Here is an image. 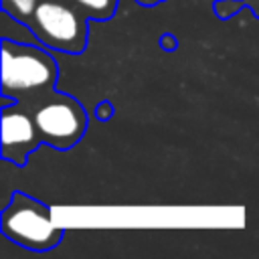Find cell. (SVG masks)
<instances>
[{"instance_id": "6da1fadb", "label": "cell", "mask_w": 259, "mask_h": 259, "mask_svg": "<svg viewBox=\"0 0 259 259\" xmlns=\"http://www.w3.org/2000/svg\"><path fill=\"white\" fill-rule=\"evenodd\" d=\"M57 79L55 61L32 45L2 42V91L4 95L28 97L53 87Z\"/></svg>"}, {"instance_id": "52a82bcc", "label": "cell", "mask_w": 259, "mask_h": 259, "mask_svg": "<svg viewBox=\"0 0 259 259\" xmlns=\"http://www.w3.org/2000/svg\"><path fill=\"white\" fill-rule=\"evenodd\" d=\"M2 4L6 10L14 12L18 18H22V16H30L38 2L36 0H2Z\"/></svg>"}, {"instance_id": "3957f363", "label": "cell", "mask_w": 259, "mask_h": 259, "mask_svg": "<svg viewBox=\"0 0 259 259\" xmlns=\"http://www.w3.org/2000/svg\"><path fill=\"white\" fill-rule=\"evenodd\" d=\"M30 16V28L42 45L67 53L83 51L87 26L71 6L57 0H42L36 4Z\"/></svg>"}, {"instance_id": "7a4b0ae2", "label": "cell", "mask_w": 259, "mask_h": 259, "mask_svg": "<svg viewBox=\"0 0 259 259\" xmlns=\"http://www.w3.org/2000/svg\"><path fill=\"white\" fill-rule=\"evenodd\" d=\"M2 233L26 249L42 251L55 247L63 231L55 225L53 214L45 204L16 192L2 212Z\"/></svg>"}, {"instance_id": "5b68a950", "label": "cell", "mask_w": 259, "mask_h": 259, "mask_svg": "<svg viewBox=\"0 0 259 259\" xmlns=\"http://www.w3.org/2000/svg\"><path fill=\"white\" fill-rule=\"evenodd\" d=\"M40 140L34 117L20 109H4L2 113V156L14 164H24L30 150L36 148Z\"/></svg>"}, {"instance_id": "277c9868", "label": "cell", "mask_w": 259, "mask_h": 259, "mask_svg": "<svg viewBox=\"0 0 259 259\" xmlns=\"http://www.w3.org/2000/svg\"><path fill=\"white\" fill-rule=\"evenodd\" d=\"M38 127L40 140L49 142L59 150L71 148L85 132L87 115L85 109L69 95L47 97L32 113Z\"/></svg>"}, {"instance_id": "8992f818", "label": "cell", "mask_w": 259, "mask_h": 259, "mask_svg": "<svg viewBox=\"0 0 259 259\" xmlns=\"http://www.w3.org/2000/svg\"><path fill=\"white\" fill-rule=\"evenodd\" d=\"M115 2L117 0H77V4L95 18H109L115 10Z\"/></svg>"}, {"instance_id": "ba28073f", "label": "cell", "mask_w": 259, "mask_h": 259, "mask_svg": "<svg viewBox=\"0 0 259 259\" xmlns=\"http://www.w3.org/2000/svg\"><path fill=\"white\" fill-rule=\"evenodd\" d=\"M249 4H251V6H253V8H255V10H257V12H259V0H251V2H249Z\"/></svg>"}]
</instances>
